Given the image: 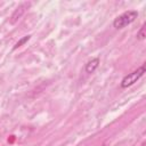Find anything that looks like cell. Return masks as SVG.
<instances>
[{"label":"cell","instance_id":"3957f363","mask_svg":"<svg viewBox=\"0 0 146 146\" xmlns=\"http://www.w3.org/2000/svg\"><path fill=\"white\" fill-rule=\"evenodd\" d=\"M27 6H29V3H22L19 7H17V8L15 9V11L13 13V15H11V17H10V23H11V24L16 23V22L23 16V14L25 13V9L27 8Z\"/></svg>","mask_w":146,"mask_h":146},{"label":"cell","instance_id":"7a4b0ae2","mask_svg":"<svg viewBox=\"0 0 146 146\" xmlns=\"http://www.w3.org/2000/svg\"><path fill=\"white\" fill-rule=\"evenodd\" d=\"M144 73H145V66L143 65L139 68H137L136 71H133V72L129 73L128 75H125L121 81V87L122 88H128V87L132 86L135 82H137V80H139L144 75Z\"/></svg>","mask_w":146,"mask_h":146},{"label":"cell","instance_id":"5b68a950","mask_svg":"<svg viewBox=\"0 0 146 146\" xmlns=\"http://www.w3.org/2000/svg\"><path fill=\"white\" fill-rule=\"evenodd\" d=\"M30 38H31V35H25L24 38H22V39H21V40H19V41H18V42H17V43H16V44L14 46V49H17L18 47L23 46V44H24L25 42H27V41L30 40Z\"/></svg>","mask_w":146,"mask_h":146},{"label":"cell","instance_id":"6da1fadb","mask_svg":"<svg viewBox=\"0 0 146 146\" xmlns=\"http://www.w3.org/2000/svg\"><path fill=\"white\" fill-rule=\"evenodd\" d=\"M138 16V13L136 10H129V11H125L123 13L122 15L117 16L114 22H113V25L115 29H123L127 25H129L130 23H132Z\"/></svg>","mask_w":146,"mask_h":146},{"label":"cell","instance_id":"8992f818","mask_svg":"<svg viewBox=\"0 0 146 146\" xmlns=\"http://www.w3.org/2000/svg\"><path fill=\"white\" fill-rule=\"evenodd\" d=\"M145 25H143L141 27H140V30H139V32L137 33V38L139 39V40H143V39H145Z\"/></svg>","mask_w":146,"mask_h":146},{"label":"cell","instance_id":"277c9868","mask_svg":"<svg viewBox=\"0 0 146 146\" xmlns=\"http://www.w3.org/2000/svg\"><path fill=\"white\" fill-rule=\"evenodd\" d=\"M98 65H99V58H92V59H90L87 64H86V72L87 73H94L95 72V70L98 67Z\"/></svg>","mask_w":146,"mask_h":146}]
</instances>
